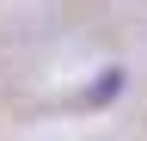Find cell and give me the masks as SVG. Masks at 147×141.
I'll list each match as a JSON object with an SVG mask.
<instances>
[{
    "instance_id": "6da1fadb",
    "label": "cell",
    "mask_w": 147,
    "mask_h": 141,
    "mask_svg": "<svg viewBox=\"0 0 147 141\" xmlns=\"http://www.w3.org/2000/svg\"><path fill=\"white\" fill-rule=\"evenodd\" d=\"M117 86H123V67H104V74L80 92V104H110V92H117Z\"/></svg>"
}]
</instances>
